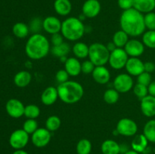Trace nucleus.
<instances>
[{
    "label": "nucleus",
    "instance_id": "nucleus-1",
    "mask_svg": "<svg viewBox=\"0 0 155 154\" xmlns=\"http://www.w3.org/2000/svg\"><path fill=\"white\" fill-rule=\"evenodd\" d=\"M121 30L129 36L138 37L145 32L144 14L134 8L123 11L120 18Z\"/></svg>",
    "mask_w": 155,
    "mask_h": 154
},
{
    "label": "nucleus",
    "instance_id": "nucleus-2",
    "mask_svg": "<svg viewBox=\"0 0 155 154\" xmlns=\"http://www.w3.org/2000/svg\"><path fill=\"white\" fill-rule=\"evenodd\" d=\"M51 50L50 42L41 33H33L29 37L25 45V53L33 60H39L48 55Z\"/></svg>",
    "mask_w": 155,
    "mask_h": 154
},
{
    "label": "nucleus",
    "instance_id": "nucleus-3",
    "mask_svg": "<svg viewBox=\"0 0 155 154\" xmlns=\"http://www.w3.org/2000/svg\"><path fill=\"white\" fill-rule=\"evenodd\" d=\"M58 98L63 103L67 104H74L79 102L84 95L83 85L78 82L68 80L61 83L57 87Z\"/></svg>",
    "mask_w": 155,
    "mask_h": 154
},
{
    "label": "nucleus",
    "instance_id": "nucleus-4",
    "mask_svg": "<svg viewBox=\"0 0 155 154\" xmlns=\"http://www.w3.org/2000/svg\"><path fill=\"white\" fill-rule=\"evenodd\" d=\"M86 27L79 18L70 17L62 22L61 33L68 41H78L85 34Z\"/></svg>",
    "mask_w": 155,
    "mask_h": 154
},
{
    "label": "nucleus",
    "instance_id": "nucleus-5",
    "mask_svg": "<svg viewBox=\"0 0 155 154\" xmlns=\"http://www.w3.org/2000/svg\"><path fill=\"white\" fill-rule=\"evenodd\" d=\"M110 53L105 45L95 42L89 45L88 57L95 66H104L108 63Z\"/></svg>",
    "mask_w": 155,
    "mask_h": 154
},
{
    "label": "nucleus",
    "instance_id": "nucleus-6",
    "mask_svg": "<svg viewBox=\"0 0 155 154\" xmlns=\"http://www.w3.org/2000/svg\"><path fill=\"white\" fill-rule=\"evenodd\" d=\"M128 59L129 55L124 48H117L110 53L108 63L110 67L113 69H121L126 66Z\"/></svg>",
    "mask_w": 155,
    "mask_h": 154
},
{
    "label": "nucleus",
    "instance_id": "nucleus-7",
    "mask_svg": "<svg viewBox=\"0 0 155 154\" xmlns=\"http://www.w3.org/2000/svg\"><path fill=\"white\" fill-rule=\"evenodd\" d=\"M116 131L118 134L125 137H133L138 131L136 122L130 118H123L118 121L116 126Z\"/></svg>",
    "mask_w": 155,
    "mask_h": 154
},
{
    "label": "nucleus",
    "instance_id": "nucleus-8",
    "mask_svg": "<svg viewBox=\"0 0 155 154\" xmlns=\"http://www.w3.org/2000/svg\"><path fill=\"white\" fill-rule=\"evenodd\" d=\"M30 140V134L23 128L17 129L11 134L9 137V144L15 149H22L25 147Z\"/></svg>",
    "mask_w": 155,
    "mask_h": 154
},
{
    "label": "nucleus",
    "instance_id": "nucleus-9",
    "mask_svg": "<svg viewBox=\"0 0 155 154\" xmlns=\"http://www.w3.org/2000/svg\"><path fill=\"white\" fill-rule=\"evenodd\" d=\"M113 85L119 93H127L133 88L134 82L130 74L120 73L115 77Z\"/></svg>",
    "mask_w": 155,
    "mask_h": 154
},
{
    "label": "nucleus",
    "instance_id": "nucleus-10",
    "mask_svg": "<svg viewBox=\"0 0 155 154\" xmlns=\"http://www.w3.org/2000/svg\"><path fill=\"white\" fill-rule=\"evenodd\" d=\"M30 138H31L32 143L36 147H45L51 141V132L46 128H39L31 134Z\"/></svg>",
    "mask_w": 155,
    "mask_h": 154
},
{
    "label": "nucleus",
    "instance_id": "nucleus-11",
    "mask_svg": "<svg viewBox=\"0 0 155 154\" xmlns=\"http://www.w3.org/2000/svg\"><path fill=\"white\" fill-rule=\"evenodd\" d=\"M25 106L20 100L12 98L8 100L5 104V110L8 115L14 119H18L24 116Z\"/></svg>",
    "mask_w": 155,
    "mask_h": 154
},
{
    "label": "nucleus",
    "instance_id": "nucleus-12",
    "mask_svg": "<svg viewBox=\"0 0 155 154\" xmlns=\"http://www.w3.org/2000/svg\"><path fill=\"white\" fill-rule=\"evenodd\" d=\"M101 9L98 0H86L82 6V14L86 18H95L99 14Z\"/></svg>",
    "mask_w": 155,
    "mask_h": 154
},
{
    "label": "nucleus",
    "instance_id": "nucleus-13",
    "mask_svg": "<svg viewBox=\"0 0 155 154\" xmlns=\"http://www.w3.org/2000/svg\"><path fill=\"white\" fill-rule=\"evenodd\" d=\"M124 48L130 57H139L145 52L143 42L136 39H130Z\"/></svg>",
    "mask_w": 155,
    "mask_h": 154
},
{
    "label": "nucleus",
    "instance_id": "nucleus-14",
    "mask_svg": "<svg viewBox=\"0 0 155 154\" xmlns=\"http://www.w3.org/2000/svg\"><path fill=\"white\" fill-rule=\"evenodd\" d=\"M62 22L54 16H48L42 21V29L48 34L61 33Z\"/></svg>",
    "mask_w": 155,
    "mask_h": 154
},
{
    "label": "nucleus",
    "instance_id": "nucleus-15",
    "mask_svg": "<svg viewBox=\"0 0 155 154\" xmlns=\"http://www.w3.org/2000/svg\"><path fill=\"white\" fill-rule=\"evenodd\" d=\"M125 68L131 76H138L145 71L144 63L139 57H129Z\"/></svg>",
    "mask_w": 155,
    "mask_h": 154
},
{
    "label": "nucleus",
    "instance_id": "nucleus-16",
    "mask_svg": "<svg viewBox=\"0 0 155 154\" xmlns=\"http://www.w3.org/2000/svg\"><path fill=\"white\" fill-rule=\"evenodd\" d=\"M141 111L146 117L155 116V97L148 95L141 99Z\"/></svg>",
    "mask_w": 155,
    "mask_h": 154
},
{
    "label": "nucleus",
    "instance_id": "nucleus-17",
    "mask_svg": "<svg viewBox=\"0 0 155 154\" xmlns=\"http://www.w3.org/2000/svg\"><path fill=\"white\" fill-rule=\"evenodd\" d=\"M94 81L99 85H105L109 82L110 79V72L104 66H95L92 72Z\"/></svg>",
    "mask_w": 155,
    "mask_h": 154
},
{
    "label": "nucleus",
    "instance_id": "nucleus-18",
    "mask_svg": "<svg viewBox=\"0 0 155 154\" xmlns=\"http://www.w3.org/2000/svg\"><path fill=\"white\" fill-rule=\"evenodd\" d=\"M58 98V92L57 88L54 86H48L44 89L41 95V101L45 106H51L57 101Z\"/></svg>",
    "mask_w": 155,
    "mask_h": 154
},
{
    "label": "nucleus",
    "instance_id": "nucleus-19",
    "mask_svg": "<svg viewBox=\"0 0 155 154\" xmlns=\"http://www.w3.org/2000/svg\"><path fill=\"white\" fill-rule=\"evenodd\" d=\"M64 69L70 76H77L82 72L81 63L77 57H68L64 63Z\"/></svg>",
    "mask_w": 155,
    "mask_h": 154
},
{
    "label": "nucleus",
    "instance_id": "nucleus-20",
    "mask_svg": "<svg viewBox=\"0 0 155 154\" xmlns=\"http://www.w3.org/2000/svg\"><path fill=\"white\" fill-rule=\"evenodd\" d=\"M148 142L149 141L148 140V139L143 134H137V135L135 136L133 140H132V149H134L136 152H139V153H141V152L144 153L148 149Z\"/></svg>",
    "mask_w": 155,
    "mask_h": 154
},
{
    "label": "nucleus",
    "instance_id": "nucleus-21",
    "mask_svg": "<svg viewBox=\"0 0 155 154\" xmlns=\"http://www.w3.org/2000/svg\"><path fill=\"white\" fill-rule=\"evenodd\" d=\"M54 9L60 16H68L72 11V4L70 0H55Z\"/></svg>",
    "mask_w": 155,
    "mask_h": 154
},
{
    "label": "nucleus",
    "instance_id": "nucleus-22",
    "mask_svg": "<svg viewBox=\"0 0 155 154\" xmlns=\"http://www.w3.org/2000/svg\"><path fill=\"white\" fill-rule=\"evenodd\" d=\"M32 80V75L30 72L26 70H21L15 74L14 77V82L19 88L27 87L30 85Z\"/></svg>",
    "mask_w": 155,
    "mask_h": 154
},
{
    "label": "nucleus",
    "instance_id": "nucleus-23",
    "mask_svg": "<svg viewBox=\"0 0 155 154\" xmlns=\"http://www.w3.org/2000/svg\"><path fill=\"white\" fill-rule=\"evenodd\" d=\"M133 8L142 14H148L155 9V0H134Z\"/></svg>",
    "mask_w": 155,
    "mask_h": 154
},
{
    "label": "nucleus",
    "instance_id": "nucleus-24",
    "mask_svg": "<svg viewBox=\"0 0 155 154\" xmlns=\"http://www.w3.org/2000/svg\"><path fill=\"white\" fill-rule=\"evenodd\" d=\"M101 150L102 154H120V146L115 140L107 139L101 143Z\"/></svg>",
    "mask_w": 155,
    "mask_h": 154
},
{
    "label": "nucleus",
    "instance_id": "nucleus-25",
    "mask_svg": "<svg viewBox=\"0 0 155 154\" xmlns=\"http://www.w3.org/2000/svg\"><path fill=\"white\" fill-rule=\"evenodd\" d=\"M89 46L82 42H76L72 47V51L75 57L78 59H84L89 56Z\"/></svg>",
    "mask_w": 155,
    "mask_h": 154
},
{
    "label": "nucleus",
    "instance_id": "nucleus-26",
    "mask_svg": "<svg viewBox=\"0 0 155 154\" xmlns=\"http://www.w3.org/2000/svg\"><path fill=\"white\" fill-rule=\"evenodd\" d=\"M71 45L64 42L63 43L60 44V45H52L51 50H50V51H51V53L53 55L57 57H59V58L62 57H66L71 52Z\"/></svg>",
    "mask_w": 155,
    "mask_h": 154
},
{
    "label": "nucleus",
    "instance_id": "nucleus-27",
    "mask_svg": "<svg viewBox=\"0 0 155 154\" xmlns=\"http://www.w3.org/2000/svg\"><path fill=\"white\" fill-rule=\"evenodd\" d=\"M30 27L23 22H18L12 27V33L15 36L19 39H24L28 36L30 33Z\"/></svg>",
    "mask_w": 155,
    "mask_h": 154
},
{
    "label": "nucleus",
    "instance_id": "nucleus-28",
    "mask_svg": "<svg viewBox=\"0 0 155 154\" xmlns=\"http://www.w3.org/2000/svg\"><path fill=\"white\" fill-rule=\"evenodd\" d=\"M129 40L128 34L122 30L117 31L112 38V42L114 43L117 48H124Z\"/></svg>",
    "mask_w": 155,
    "mask_h": 154
},
{
    "label": "nucleus",
    "instance_id": "nucleus-29",
    "mask_svg": "<svg viewBox=\"0 0 155 154\" xmlns=\"http://www.w3.org/2000/svg\"><path fill=\"white\" fill-rule=\"evenodd\" d=\"M143 134L148 141L155 143V119H150L145 123L143 128Z\"/></svg>",
    "mask_w": 155,
    "mask_h": 154
},
{
    "label": "nucleus",
    "instance_id": "nucleus-30",
    "mask_svg": "<svg viewBox=\"0 0 155 154\" xmlns=\"http://www.w3.org/2000/svg\"><path fill=\"white\" fill-rule=\"evenodd\" d=\"M92 145L89 140L86 138L80 139L77 143L76 150L77 154H90L92 152Z\"/></svg>",
    "mask_w": 155,
    "mask_h": 154
},
{
    "label": "nucleus",
    "instance_id": "nucleus-31",
    "mask_svg": "<svg viewBox=\"0 0 155 154\" xmlns=\"http://www.w3.org/2000/svg\"><path fill=\"white\" fill-rule=\"evenodd\" d=\"M103 98L105 103L108 104H114L119 101L120 93L114 88H109L104 91Z\"/></svg>",
    "mask_w": 155,
    "mask_h": 154
},
{
    "label": "nucleus",
    "instance_id": "nucleus-32",
    "mask_svg": "<svg viewBox=\"0 0 155 154\" xmlns=\"http://www.w3.org/2000/svg\"><path fill=\"white\" fill-rule=\"evenodd\" d=\"M45 128L51 132L55 131L58 129L61 125V119L57 116H51L48 117L45 121Z\"/></svg>",
    "mask_w": 155,
    "mask_h": 154
},
{
    "label": "nucleus",
    "instance_id": "nucleus-33",
    "mask_svg": "<svg viewBox=\"0 0 155 154\" xmlns=\"http://www.w3.org/2000/svg\"><path fill=\"white\" fill-rule=\"evenodd\" d=\"M142 42L145 46L154 49L155 48V30H148L142 34Z\"/></svg>",
    "mask_w": 155,
    "mask_h": 154
},
{
    "label": "nucleus",
    "instance_id": "nucleus-34",
    "mask_svg": "<svg viewBox=\"0 0 155 154\" xmlns=\"http://www.w3.org/2000/svg\"><path fill=\"white\" fill-rule=\"evenodd\" d=\"M40 115V108L36 104H29L25 106L24 116L27 119H36Z\"/></svg>",
    "mask_w": 155,
    "mask_h": 154
},
{
    "label": "nucleus",
    "instance_id": "nucleus-35",
    "mask_svg": "<svg viewBox=\"0 0 155 154\" xmlns=\"http://www.w3.org/2000/svg\"><path fill=\"white\" fill-rule=\"evenodd\" d=\"M133 92H134V95L139 99H142L143 98L146 97L147 95H148V86L139 84L138 82L133 86Z\"/></svg>",
    "mask_w": 155,
    "mask_h": 154
},
{
    "label": "nucleus",
    "instance_id": "nucleus-36",
    "mask_svg": "<svg viewBox=\"0 0 155 154\" xmlns=\"http://www.w3.org/2000/svg\"><path fill=\"white\" fill-rule=\"evenodd\" d=\"M38 128V122L36 119H27L23 124V129L29 134L34 133Z\"/></svg>",
    "mask_w": 155,
    "mask_h": 154
},
{
    "label": "nucleus",
    "instance_id": "nucleus-37",
    "mask_svg": "<svg viewBox=\"0 0 155 154\" xmlns=\"http://www.w3.org/2000/svg\"><path fill=\"white\" fill-rule=\"evenodd\" d=\"M145 28L148 30H155V12L151 11L144 15Z\"/></svg>",
    "mask_w": 155,
    "mask_h": 154
},
{
    "label": "nucleus",
    "instance_id": "nucleus-38",
    "mask_svg": "<svg viewBox=\"0 0 155 154\" xmlns=\"http://www.w3.org/2000/svg\"><path fill=\"white\" fill-rule=\"evenodd\" d=\"M151 82H152V80H151V73L145 72V71H144L143 72H142L140 75L137 76V82L139 84L148 86Z\"/></svg>",
    "mask_w": 155,
    "mask_h": 154
},
{
    "label": "nucleus",
    "instance_id": "nucleus-39",
    "mask_svg": "<svg viewBox=\"0 0 155 154\" xmlns=\"http://www.w3.org/2000/svg\"><path fill=\"white\" fill-rule=\"evenodd\" d=\"M95 67V64L90 60H85L81 63V70L84 74H92Z\"/></svg>",
    "mask_w": 155,
    "mask_h": 154
},
{
    "label": "nucleus",
    "instance_id": "nucleus-40",
    "mask_svg": "<svg viewBox=\"0 0 155 154\" xmlns=\"http://www.w3.org/2000/svg\"><path fill=\"white\" fill-rule=\"evenodd\" d=\"M69 76V74L68 73V72L64 69H59L55 74V79L59 84H61V83H64L65 82L68 81Z\"/></svg>",
    "mask_w": 155,
    "mask_h": 154
},
{
    "label": "nucleus",
    "instance_id": "nucleus-41",
    "mask_svg": "<svg viewBox=\"0 0 155 154\" xmlns=\"http://www.w3.org/2000/svg\"><path fill=\"white\" fill-rule=\"evenodd\" d=\"M30 30H32L33 33H39L40 29L42 28V21L39 18H34L32 20L30 25Z\"/></svg>",
    "mask_w": 155,
    "mask_h": 154
},
{
    "label": "nucleus",
    "instance_id": "nucleus-42",
    "mask_svg": "<svg viewBox=\"0 0 155 154\" xmlns=\"http://www.w3.org/2000/svg\"><path fill=\"white\" fill-rule=\"evenodd\" d=\"M134 0H117V5L122 10L126 11L133 8Z\"/></svg>",
    "mask_w": 155,
    "mask_h": 154
},
{
    "label": "nucleus",
    "instance_id": "nucleus-43",
    "mask_svg": "<svg viewBox=\"0 0 155 154\" xmlns=\"http://www.w3.org/2000/svg\"><path fill=\"white\" fill-rule=\"evenodd\" d=\"M64 36H62V34L61 33H54V34L51 35L50 42L52 44V45H60V44L64 42Z\"/></svg>",
    "mask_w": 155,
    "mask_h": 154
},
{
    "label": "nucleus",
    "instance_id": "nucleus-44",
    "mask_svg": "<svg viewBox=\"0 0 155 154\" xmlns=\"http://www.w3.org/2000/svg\"><path fill=\"white\" fill-rule=\"evenodd\" d=\"M144 66H145V72H149V73H151L155 70V64L153 62H145V63H144Z\"/></svg>",
    "mask_w": 155,
    "mask_h": 154
},
{
    "label": "nucleus",
    "instance_id": "nucleus-45",
    "mask_svg": "<svg viewBox=\"0 0 155 154\" xmlns=\"http://www.w3.org/2000/svg\"><path fill=\"white\" fill-rule=\"evenodd\" d=\"M148 95L155 97V80L154 81H152L151 83H150L149 85L148 86Z\"/></svg>",
    "mask_w": 155,
    "mask_h": 154
},
{
    "label": "nucleus",
    "instance_id": "nucleus-46",
    "mask_svg": "<svg viewBox=\"0 0 155 154\" xmlns=\"http://www.w3.org/2000/svg\"><path fill=\"white\" fill-rule=\"evenodd\" d=\"M106 46H107V49H108V51H110V52H111V51H113L114 50L117 48L116 45H114V43L113 42H109V43H107V45H106Z\"/></svg>",
    "mask_w": 155,
    "mask_h": 154
},
{
    "label": "nucleus",
    "instance_id": "nucleus-47",
    "mask_svg": "<svg viewBox=\"0 0 155 154\" xmlns=\"http://www.w3.org/2000/svg\"><path fill=\"white\" fill-rule=\"evenodd\" d=\"M120 153L124 154L126 152H127V151L130 149H129L128 146L124 144V143H123V144H120Z\"/></svg>",
    "mask_w": 155,
    "mask_h": 154
},
{
    "label": "nucleus",
    "instance_id": "nucleus-48",
    "mask_svg": "<svg viewBox=\"0 0 155 154\" xmlns=\"http://www.w3.org/2000/svg\"><path fill=\"white\" fill-rule=\"evenodd\" d=\"M12 154H29L27 151L24 150V149H15Z\"/></svg>",
    "mask_w": 155,
    "mask_h": 154
},
{
    "label": "nucleus",
    "instance_id": "nucleus-49",
    "mask_svg": "<svg viewBox=\"0 0 155 154\" xmlns=\"http://www.w3.org/2000/svg\"><path fill=\"white\" fill-rule=\"evenodd\" d=\"M124 154H139V152H136V151H135L134 149H129V150L127 151V152H126Z\"/></svg>",
    "mask_w": 155,
    "mask_h": 154
}]
</instances>
